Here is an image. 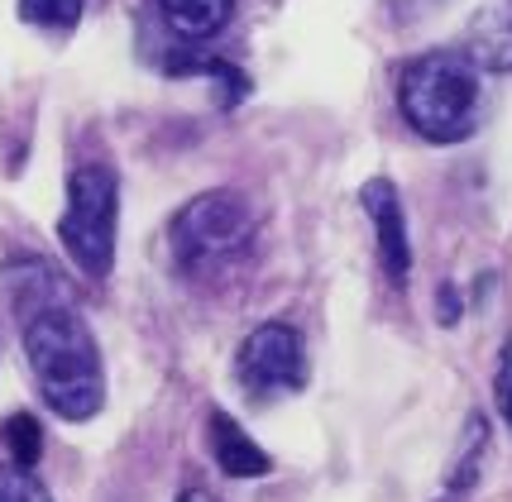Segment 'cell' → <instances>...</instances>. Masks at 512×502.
Here are the masks:
<instances>
[{
	"instance_id": "obj_1",
	"label": "cell",
	"mask_w": 512,
	"mask_h": 502,
	"mask_svg": "<svg viewBox=\"0 0 512 502\" xmlns=\"http://www.w3.org/2000/svg\"><path fill=\"white\" fill-rule=\"evenodd\" d=\"M24 354L39 383L48 412L63 421H91L106 402V378H101V354L91 340L87 321L72 306H48L24 321Z\"/></svg>"
},
{
	"instance_id": "obj_2",
	"label": "cell",
	"mask_w": 512,
	"mask_h": 502,
	"mask_svg": "<svg viewBox=\"0 0 512 502\" xmlns=\"http://www.w3.org/2000/svg\"><path fill=\"white\" fill-rule=\"evenodd\" d=\"M398 106L431 144H460L479 125V67L465 53H426L402 67Z\"/></svg>"
},
{
	"instance_id": "obj_3",
	"label": "cell",
	"mask_w": 512,
	"mask_h": 502,
	"mask_svg": "<svg viewBox=\"0 0 512 502\" xmlns=\"http://www.w3.org/2000/svg\"><path fill=\"white\" fill-rule=\"evenodd\" d=\"M115 216H120V187L115 173L101 163H87L67 177V211L58 220L67 259L87 278H106L115 263Z\"/></svg>"
},
{
	"instance_id": "obj_4",
	"label": "cell",
	"mask_w": 512,
	"mask_h": 502,
	"mask_svg": "<svg viewBox=\"0 0 512 502\" xmlns=\"http://www.w3.org/2000/svg\"><path fill=\"white\" fill-rule=\"evenodd\" d=\"M249 235H254V211L240 192H206V197L187 201L168 225V244L182 268L230 259L249 244Z\"/></svg>"
},
{
	"instance_id": "obj_5",
	"label": "cell",
	"mask_w": 512,
	"mask_h": 502,
	"mask_svg": "<svg viewBox=\"0 0 512 502\" xmlns=\"http://www.w3.org/2000/svg\"><path fill=\"white\" fill-rule=\"evenodd\" d=\"M235 378L249 397H278L297 393L307 383V354H302V335L283 321L249 330L240 354H235Z\"/></svg>"
},
{
	"instance_id": "obj_6",
	"label": "cell",
	"mask_w": 512,
	"mask_h": 502,
	"mask_svg": "<svg viewBox=\"0 0 512 502\" xmlns=\"http://www.w3.org/2000/svg\"><path fill=\"white\" fill-rule=\"evenodd\" d=\"M359 206L369 211L374 220V230H379V259H383V273L393 278V283H407V273H412V244H407V220H402V201L398 192L374 177L364 192H359Z\"/></svg>"
},
{
	"instance_id": "obj_7",
	"label": "cell",
	"mask_w": 512,
	"mask_h": 502,
	"mask_svg": "<svg viewBox=\"0 0 512 502\" xmlns=\"http://www.w3.org/2000/svg\"><path fill=\"white\" fill-rule=\"evenodd\" d=\"M465 44H469L474 67L512 72V0H484V5L469 15Z\"/></svg>"
},
{
	"instance_id": "obj_8",
	"label": "cell",
	"mask_w": 512,
	"mask_h": 502,
	"mask_svg": "<svg viewBox=\"0 0 512 502\" xmlns=\"http://www.w3.org/2000/svg\"><path fill=\"white\" fill-rule=\"evenodd\" d=\"M484 459H489V421L479 412L465 416V431L455 440V455L446 469V488L436 502H465V493H474V483L484 479Z\"/></svg>"
},
{
	"instance_id": "obj_9",
	"label": "cell",
	"mask_w": 512,
	"mask_h": 502,
	"mask_svg": "<svg viewBox=\"0 0 512 502\" xmlns=\"http://www.w3.org/2000/svg\"><path fill=\"white\" fill-rule=\"evenodd\" d=\"M206 436H211V455H216V464H221L230 479H264L268 469H273V459H268L225 412H211Z\"/></svg>"
},
{
	"instance_id": "obj_10",
	"label": "cell",
	"mask_w": 512,
	"mask_h": 502,
	"mask_svg": "<svg viewBox=\"0 0 512 502\" xmlns=\"http://www.w3.org/2000/svg\"><path fill=\"white\" fill-rule=\"evenodd\" d=\"M158 10H163V20L173 34L182 39H211V34H221L225 20L235 15V0H158Z\"/></svg>"
},
{
	"instance_id": "obj_11",
	"label": "cell",
	"mask_w": 512,
	"mask_h": 502,
	"mask_svg": "<svg viewBox=\"0 0 512 502\" xmlns=\"http://www.w3.org/2000/svg\"><path fill=\"white\" fill-rule=\"evenodd\" d=\"M0 436H5V450H10V459H15L20 469H34V464H39V455H44V431H39L34 416H24V412L10 416Z\"/></svg>"
},
{
	"instance_id": "obj_12",
	"label": "cell",
	"mask_w": 512,
	"mask_h": 502,
	"mask_svg": "<svg viewBox=\"0 0 512 502\" xmlns=\"http://www.w3.org/2000/svg\"><path fill=\"white\" fill-rule=\"evenodd\" d=\"M87 10V0H20V20L24 24H39V29H77Z\"/></svg>"
},
{
	"instance_id": "obj_13",
	"label": "cell",
	"mask_w": 512,
	"mask_h": 502,
	"mask_svg": "<svg viewBox=\"0 0 512 502\" xmlns=\"http://www.w3.org/2000/svg\"><path fill=\"white\" fill-rule=\"evenodd\" d=\"M0 502H53L44 493V483L29 479V469H0Z\"/></svg>"
},
{
	"instance_id": "obj_14",
	"label": "cell",
	"mask_w": 512,
	"mask_h": 502,
	"mask_svg": "<svg viewBox=\"0 0 512 502\" xmlns=\"http://www.w3.org/2000/svg\"><path fill=\"white\" fill-rule=\"evenodd\" d=\"M493 402H498L503 421L512 426V340H503V350H498V373H493Z\"/></svg>"
},
{
	"instance_id": "obj_15",
	"label": "cell",
	"mask_w": 512,
	"mask_h": 502,
	"mask_svg": "<svg viewBox=\"0 0 512 502\" xmlns=\"http://www.w3.org/2000/svg\"><path fill=\"white\" fill-rule=\"evenodd\" d=\"M436 306H441V311H436V316H441V326H455V321H460V292H455V287H441V297H436Z\"/></svg>"
},
{
	"instance_id": "obj_16",
	"label": "cell",
	"mask_w": 512,
	"mask_h": 502,
	"mask_svg": "<svg viewBox=\"0 0 512 502\" xmlns=\"http://www.w3.org/2000/svg\"><path fill=\"white\" fill-rule=\"evenodd\" d=\"M441 0H388V10L398 15V20H417V15H426V10H436Z\"/></svg>"
},
{
	"instance_id": "obj_17",
	"label": "cell",
	"mask_w": 512,
	"mask_h": 502,
	"mask_svg": "<svg viewBox=\"0 0 512 502\" xmlns=\"http://www.w3.org/2000/svg\"><path fill=\"white\" fill-rule=\"evenodd\" d=\"M178 502H221V498H216V493H206V488H187Z\"/></svg>"
}]
</instances>
